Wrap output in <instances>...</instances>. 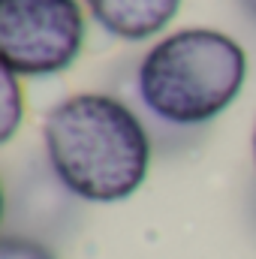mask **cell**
Listing matches in <instances>:
<instances>
[{"mask_svg": "<svg viewBox=\"0 0 256 259\" xmlns=\"http://www.w3.org/2000/svg\"><path fill=\"white\" fill-rule=\"evenodd\" d=\"M52 172L84 202H121L136 193L151 166V139L127 106L106 94L61 100L42 124Z\"/></svg>", "mask_w": 256, "mask_h": 259, "instance_id": "1", "label": "cell"}, {"mask_svg": "<svg viewBox=\"0 0 256 259\" xmlns=\"http://www.w3.org/2000/svg\"><path fill=\"white\" fill-rule=\"evenodd\" d=\"M247 78L244 49L208 27H190L160 39L139 66L142 103L169 124H205L241 94Z\"/></svg>", "mask_w": 256, "mask_h": 259, "instance_id": "2", "label": "cell"}, {"mask_svg": "<svg viewBox=\"0 0 256 259\" xmlns=\"http://www.w3.org/2000/svg\"><path fill=\"white\" fill-rule=\"evenodd\" d=\"M78 0H0V58L15 75H55L78 58Z\"/></svg>", "mask_w": 256, "mask_h": 259, "instance_id": "3", "label": "cell"}, {"mask_svg": "<svg viewBox=\"0 0 256 259\" xmlns=\"http://www.w3.org/2000/svg\"><path fill=\"white\" fill-rule=\"evenodd\" d=\"M181 0H88L94 21L118 39H148L160 33L178 12Z\"/></svg>", "mask_w": 256, "mask_h": 259, "instance_id": "4", "label": "cell"}, {"mask_svg": "<svg viewBox=\"0 0 256 259\" xmlns=\"http://www.w3.org/2000/svg\"><path fill=\"white\" fill-rule=\"evenodd\" d=\"M21 75L3 69V121H0V142H9L24 118V97H21Z\"/></svg>", "mask_w": 256, "mask_h": 259, "instance_id": "5", "label": "cell"}, {"mask_svg": "<svg viewBox=\"0 0 256 259\" xmlns=\"http://www.w3.org/2000/svg\"><path fill=\"white\" fill-rule=\"evenodd\" d=\"M0 259H55V253L33 241V238H18V235H6L0 241Z\"/></svg>", "mask_w": 256, "mask_h": 259, "instance_id": "6", "label": "cell"}, {"mask_svg": "<svg viewBox=\"0 0 256 259\" xmlns=\"http://www.w3.org/2000/svg\"><path fill=\"white\" fill-rule=\"evenodd\" d=\"M241 3L247 6V12H250V15H253V18H256V0H241Z\"/></svg>", "mask_w": 256, "mask_h": 259, "instance_id": "7", "label": "cell"}, {"mask_svg": "<svg viewBox=\"0 0 256 259\" xmlns=\"http://www.w3.org/2000/svg\"><path fill=\"white\" fill-rule=\"evenodd\" d=\"M253 157H256V130H253Z\"/></svg>", "mask_w": 256, "mask_h": 259, "instance_id": "8", "label": "cell"}]
</instances>
